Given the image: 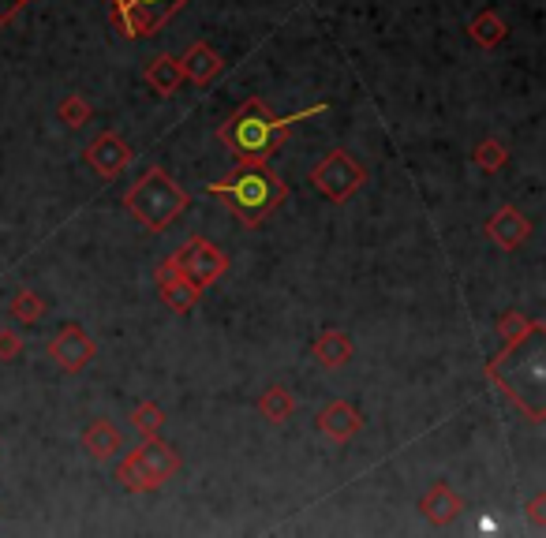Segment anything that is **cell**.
Segmentation results:
<instances>
[{"mask_svg": "<svg viewBox=\"0 0 546 538\" xmlns=\"http://www.w3.org/2000/svg\"><path fill=\"white\" fill-rule=\"evenodd\" d=\"M487 378L505 397L513 400L528 423H543L546 419V408H543V397H546V367H543V322H535L528 333L520 340H509L502 344V352L494 355L487 363Z\"/></svg>", "mask_w": 546, "mask_h": 538, "instance_id": "6da1fadb", "label": "cell"}, {"mask_svg": "<svg viewBox=\"0 0 546 538\" xmlns=\"http://www.w3.org/2000/svg\"><path fill=\"white\" fill-rule=\"evenodd\" d=\"M326 113V101L322 105H311L303 113H292V116H273L270 105L262 98H251L244 101L236 113L217 128V139L225 142L232 150L236 161H270L288 139V124H300L307 116H318Z\"/></svg>", "mask_w": 546, "mask_h": 538, "instance_id": "7a4b0ae2", "label": "cell"}, {"mask_svg": "<svg viewBox=\"0 0 546 538\" xmlns=\"http://www.w3.org/2000/svg\"><path fill=\"white\" fill-rule=\"evenodd\" d=\"M210 199L229 202L244 228H259L288 199V184L270 169V161H240L236 172L206 187Z\"/></svg>", "mask_w": 546, "mask_h": 538, "instance_id": "3957f363", "label": "cell"}, {"mask_svg": "<svg viewBox=\"0 0 546 538\" xmlns=\"http://www.w3.org/2000/svg\"><path fill=\"white\" fill-rule=\"evenodd\" d=\"M187 191L176 184L173 176L165 169H146L135 184L128 187V195H124V210L146 228V232H165V228L173 225L176 217L187 210Z\"/></svg>", "mask_w": 546, "mask_h": 538, "instance_id": "277c9868", "label": "cell"}, {"mask_svg": "<svg viewBox=\"0 0 546 538\" xmlns=\"http://www.w3.org/2000/svg\"><path fill=\"white\" fill-rule=\"evenodd\" d=\"M191 0H116L113 19L124 38H154Z\"/></svg>", "mask_w": 546, "mask_h": 538, "instance_id": "5b68a950", "label": "cell"}, {"mask_svg": "<svg viewBox=\"0 0 546 538\" xmlns=\"http://www.w3.org/2000/svg\"><path fill=\"white\" fill-rule=\"evenodd\" d=\"M363 180H367V172H363V165L348 150H330L311 169V184L330 202H348L363 187Z\"/></svg>", "mask_w": 546, "mask_h": 538, "instance_id": "8992f818", "label": "cell"}, {"mask_svg": "<svg viewBox=\"0 0 546 538\" xmlns=\"http://www.w3.org/2000/svg\"><path fill=\"white\" fill-rule=\"evenodd\" d=\"M173 262L180 266V273H184L187 281L195 284V288H202V292L229 273V255L221 247H214L206 236H191L173 255Z\"/></svg>", "mask_w": 546, "mask_h": 538, "instance_id": "52a82bcc", "label": "cell"}, {"mask_svg": "<svg viewBox=\"0 0 546 538\" xmlns=\"http://www.w3.org/2000/svg\"><path fill=\"white\" fill-rule=\"evenodd\" d=\"M49 359L57 363L64 374H79V370H87L94 363V355H98V344L90 340V333L83 326H75V322H64V326L53 333L49 340Z\"/></svg>", "mask_w": 546, "mask_h": 538, "instance_id": "ba28073f", "label": "cell"}, {"mask_svg": "<svg viewBox=\"0 0 546 538\" xmlns=\"http://www.w3.org/2000/svg\"><path fill=\"white\" fill-rule=\"evenodd\" d=\"M83 161L98 172L101 180H116V176L124 172V165L131 161V146L120 139L116 131H101V135H94V139L87 142Z\"/></svg>", "mask_w": 546, "mask_h": 538, "instance_id": "9c48e42d", "label": "cell"}, {"mask_svg": "<svg viewBox=\"0 0 546 538\" xmlns=\"http://www.w3.org/2000/svg\"><path fill=\"white\" fill-rule=\"evenodd\" d=\"M158 292H161V303H169V311L176 314H191L202 299V288H195V284L187 281L173 258H165L158 266Z\"/></svg>", "mask_w": 546, "mask_h": 538, "instance_id": "30bf717a", "label": "cell"}, {"mask_svg": "<svg viewBox=\"0 0 546 538\" xmlns=\"http://www.w3.org/2000/svg\"><path fill=\"white\" fill-rule=\"evenodd\" d=\"M487 240L498 243L502 251H520L524 243L532 240V221H528L513 202H505L502 210L487 221Z\"/></svg>", "mask_w": 546, "mask_h": 538, "instance_id": "8fae6325", "label": "cell"}, {"mask_svg": "<svg viewBox=\"0 0 546 538\" xmlns=\"http://www.w3.org/2000/svg\"><path fill=\"white\" fill-rule=\"evenodd\" d=\"M315 426L330 441H337V445H348V441H352L363 430V415H360V408H356V404H348V400H330L326 408L318 411Z\"/></svg>", "mask_w": 546, "mask_h": 538, "instance_id": "7c38bea8", "label": "cell"}, {"mask_svg": "<svg viewBox=\"0 0 546 538\" xmlns=\"http://www.w3.org/2000/svg\"><path fill=\"white\" fill-rule=\"evenodd\" d=\"M135 453V460H139V468L150 475V482L154 486H165V482L173 479L176 471H180V453H176L173 445H165L161 441V434L158 438H146L139 449H131Z\"/></svg>", "mask_w": 546, "mask_h": 538, "instance_id": "4fadbf2b", "label": "cell"}, {"mask_svg": "<svg viewBox=\"0 0 546 538\" xmlns=\"http://www.w3.org/2000/svg\"><path fill=\"white\" fill-rule=\"evenodd\" d=\"M419 512H423V520H427V524L449 527L460 512H464V501H460V494L449 486V482H434L431 490L423 494V501H419Z\"/></svg>", "mask_w": 546, "mask_h": 538, "instance_id": "5bb4252c", "label": "cell"}, {"mask_svg": "<svg viewBox=\"0 0 546 538\" xmlns=\"http://www.w3.org/2000/svg\"><path fill=\"white\" fill-rule=\"evenodd\" d=\"M180 68H184V79H191L195 86H206V83H214L217 75L225 71V57L214 53L206 42H195L184 57H180Z\"/></svg>", "mask_w": 546, "mask_h": 538, "instance_id": "9a60e30c", "label": "cell"}, {"mask_svg": "<svg viewBox=\"0 0 546 538\" xmlns=\"http://www.w3.org/2000/svg\"><path fill=\"white\" fill-rule=\"evenodd\" d=\"M79 445H83V453H87L90 460L105 464V460H113V456L120 453V430L113 426V419L101 415V419H94V423L83 430Z\"/></svg>", "mask_w": 546, "mask_h": 538, "instance_id": "2e32d148", "label": "cell"}, {"mask_svg": "<svg viewBox=\"0 0 546 538\" xmlns=\"http://www.w3.org/2000/svg\"><path fill=\"white\" fill-rule=\"evenodd\" d=\"M352 355H356V344H352V337H348L345 329H326V333L315 340V359L326 370L348 367Z\"/></svg>", "mask_w": 546, "mask_h": 538, "instance_id": "e0dca14e", "label": "cell"}, {"mask_svg": "<svg viewBox=\"0 0 546 538\" xmlns=\"http://www.w3.org/2000/svg\"><path fill=\"white\" fill-rule=\"evenodd\" d=\"M184 83V68H180V57H169V53H161L146 64V86L161 94V98H169L176 94V86Z\"/></svg>", "mask_w": 546, "mask_h": 538, "instance_id": "ac0fdd59", "label": "cell"}, {"mask_svg": "<svg viewBox=\"0 0 546 538\" xmlns=\"http://www.w3.org/2000/svg\"><path fill=\"white\" fill-rule=\"evenodd\" d=\"M468 34H472V42L479 45V49H498V45L509 38V23H505L498 12H479L468 23Z\"/></svg>", "mask_w": 546, "mask_h": 538, "instance_id": "d6986e66", "label": "cell"}, {"mask_svg": "<svg viewBox=\"0 0 546 538\" xmlns=\"http://www.w3.org/2000/svg\"><path fill=\"white\" fill-rule=\"evenodd\" d=\"M259 415L273 426L288 423V419L296 415V397H292V389H285V385H270V389L259 397Z\"/></svg>", "mask_w": 546, "mask_h": 538, "instance_id": "ffe728a7", "label": "cell"}, {"mask_svg": "<svg viewBox=\"0 0 546 538\" xmlns=\"http://www.w3.org/2000/svg\"><path fill=\"white\" fill-rule=\"evenodd\" d=\"M116 482L128 490V494H150V490H158L154 482H150V475H146L143 468H139V460H135V453H128L124 460H120V468H116Z\"/></svg>", "mask_w": 546, "mask_h": 538, "instance_id": "44dd1931", "label": "cell"}, {"mask_svg": "<svg viewBox=\"0 0 546 538\" xmlns=\"http://www.w3.org/2000/svg\"><path fill=\"white\" fill-rule=\"evenodd\" d=\"M45 314V299L38 292H30V288H19L12 296V318L15 322H23V326H34V322H42Z\"/></svg>", "mask_w": 546, "mask_h": 538, "instance_id": "7402d4cb", "label": "cell"}, {"mask_svg": "<svg viewBox=\"0 0 546 538\" xmlns=\"http://www.w3.org/2000/svg\"><path fill=\"white\" fill-rule=\"evenodd\" d=\"M131 423H135V430L143 438H158L161 426H165V411L154 400H143V404H135V411H131Z\"/></svg>", "mask_w": 546, "mask_h": 538, "instance_id": "603a6c76", "label": "cell"}, {"mask_svg": "<svg viewBox=\"0 0 546 538\" xmlns=\"http://www.w3.org/2000/svg\"><path fill=\"white\" fill-rule=\"evenodd\" d=\"M57 120L68 124V128H83L90 120V101L83 94H68V98L57 105Z\"/></svg>", "mask_w": 546, "mask_h": 538, "instance_id": "cb8c5ba5", "label": "cell"}, {"mask_svg": "<svg viewBox=\"0 0 546 538\" xmlns=\"http://www.w3.org/2000/svg\"><path fill=\"white\" fill-rule=\"evenodd\" d=\"M505 161H509V150H505L502 142L483 139L479 146H475V165H479L483 172H498V169H505Z\"/></svg>", "mask_w": 546, "mask_h": 538, "instance_id": "d4e9b609", "label": "cell"}, {"mask_svg": "<svg viewBox=\"0 0 546 538\" xmlns=\"http://www.w3.org/2000/svg\"><path fill=\"white\" fill-rule=\"evenodd\" d=\"M532 326H535L532 318H524L520 311H505L502 318H498V333H502L505 344H509V340H520Z\"/></svg>", "mask_w": 546, "mask_h": 538, "instance_id": "484cf974", "label": "cell"}, {"mask_svg": "<svg viewBox=\"0 0 546 538\" xmlns=\"http://www.w3.org/2000/svg\"><path fill=\"white\" fill-rule=\"evenodd\" d=\"M19 355H23V337L12 329H0V363H12Z\"/></svg>", "mask_w": 546, "mask_h": 538, "instance_id": "4316f807", "label": "cell"}, {"mask_svg": "<svg viewBox=\"0 0 546 538\" xmlns=\"http://www.w3.org/2000/svg\"><path fill=\"white\" fill-rule=\"evenodd\" d=\"M543 509H546V497H543V494H535L532 501H528V509H524V512H528V524H532L535 531H539V535L546 531V516H543Z\"/></svg>", "mask_w": 546, "mask_h": 538, "instance_id": "83f0119b", "label": "cell"}, {"mask_svg": "<svg viewBox=\"0 0 546 538\" xmlns=\"http://www.w3.org/2000/svg\"><path fill=\"white\" fill-rule=\"evenodd\" d=\"M109 4H113V8H116V0H109Z\"/></svg>", "mask_w": 546, "mask_h": 538, "instance_id": "f1b7e54d", "label": "cell"}]
</instances>
